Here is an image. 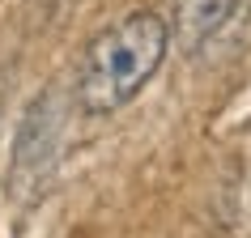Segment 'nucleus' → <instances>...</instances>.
I'll use <instances>...</instances> for the list:
<instances>
[{
    "label": "nucleus",
    "instance_id": "nucleus-2",
    "mask_svg": "<svg viewBox=\"0 0 251 238\" xmlns=\"http://www.w3.org/2000/svg\"><path fill=\"white\" fill-rule=\"evenodd\" d=\"M55 136H60L55 98H51V94H43L39 102L26 111V119H22V132H17V145H13V174H17V179L39 174V166L55 153Z\"/></svg>",
    "mask_w": 251,
    "mask_h": 238
},
{
    "label": "nucleus",
    "instance_id": "nucleus-1",
    "mask_svg": "<svg viewBox=\"0 0 251 238\" xmlns=\"http://www.w3.org/2000/svg\"><path fill=\"white\" fill-rule=\"evenodd\" d=\"M171 47V26L153 9L119 17L85 47L77 68V102L90 115H111L128 106L149 85V77L162 68Z\"/></svg>",
    "mask_w": 251,
    "mask_h": 238
},
{
    "label": "nucleus",
    "instance_id": "nucleus-3",
    "mask_svg": "<svg viewBox=\"0 0 251 238\" xmlns=\"http://www.w3.org/2000/svg\"><path fill=\"white\" fill-rule=\"evenodd\" d=\"M243 0H175V39L196 51L234 17Z\"/></svg>",
    "mask_w": 251,
    "mask_h": 238
}]
</instances>
